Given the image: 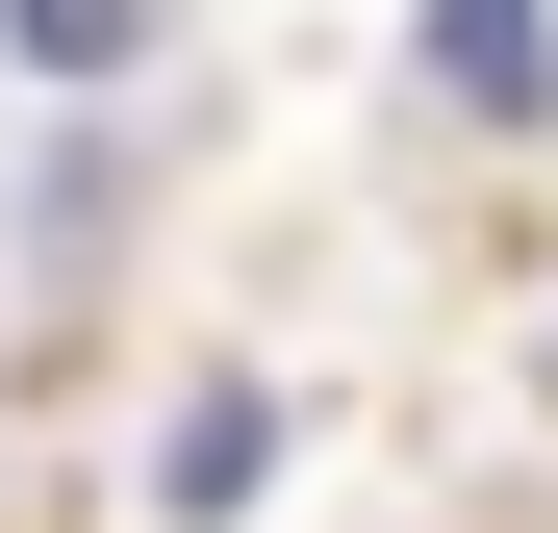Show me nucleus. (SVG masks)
I'll return each mask as SVG.
<instances>
[{
  "mask_svg": "<svg viewBox=\"0 0 558 533\" xmlns=\"http://www.w3.org/2000/svg\"><path fill=\"white\" fill-rule=\"evenodd\" d=\"M432 102H483V128H558V26H533V0H432Z\"/></svg>",
  "mask_w": 558,
  "mask_h": 533,
  "instance_id": "obj_1",
  "label": "nucleus"
},
{
  "mask_svg": "<svg viewBox=\"0 0 558 533\" xmlns=\"http://www.w3.org/2000/svg\"><path fill=\"white\" fill-rule=\"evenodd\" d=\"M254 458H279V407H254V381L178 407V508H254Z\"/></svg>",
  "mask_w": 558,
  "mask_h": 533,
  "instance_id": "obj_2",
  "label": "nucleus"
},
{
  "mask_svg": "<svg viewBox=\"0 0 558 533\" xmlns=\"http://www.w3.org/2000/svg\"><path fill=\"white\" fill-rule=\"evenodd\" d=\"M0 26H26V76H128V51H153V0H0Z\"/></svg>",
  "mask_w": 558,
  "mask_h": 533,
  "instance_id": "obj_3",
  "label": "nucleus"
}]
</instances>
